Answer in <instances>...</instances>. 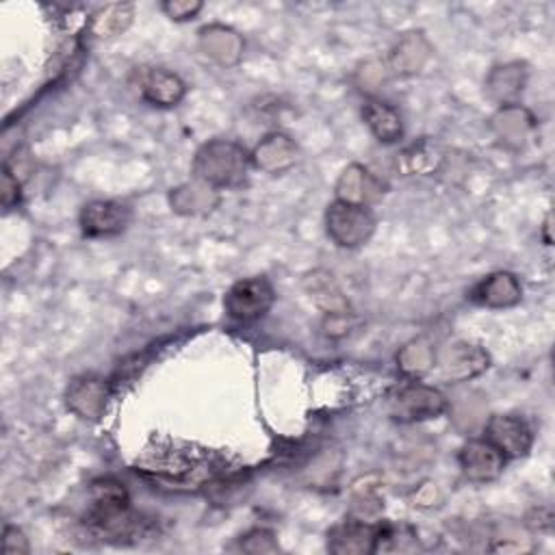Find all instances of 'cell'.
<instances>
[{
	"instance_id": "cell-2",
	"label": "cell",
	"mask_w": 555,
	"mask_h": 555,
	"mask_svg": "<svg viewBox=\"0 0 555 555\" xmlns=\"http://www.w3.org/2000/svg\"><path fill=\"white\" fill-rule=\"evenodd\" d=\"M251 154L234 139H210L202 143L193 156V178L221 189H236L247 182L251 169Z\"/></svg>"
},
{
	"instance_id": "cell-24",
	"label": "cell",
	"mask_w": 555,
	"mask_h": 555,
	"mask_svg": "<svg viewBox=\"0 0 555 555\" xmlns=\"http://www.w3.org/2000/svg\"><path fill=\"white\" fill-rule=\"evenodd\" d=\"M442 160V147L429 139H421L397 154V169L403 176H429L440 169Z\"/></svg>"
},
{
	"instance_id": "cell-19",
	"label": "cell",
	"mask_w": 555,
	"mask_h": 555,
	"mask_svg": "<svg viewBox=\"0 0 555 555\" xmlns=\"http://www.w3.org/2000/svg\"><path fill=\"white\" fill-rule=\"evenodd\" d=\"M527 85V65L520 61H509L494 65L486 76V93L499 106L518 104L520 93Z\"/></svg>"
},
{
	"instance_id": "cell-18",
	"label": "cell",
	"mask_w": 555,
	"mask_h": 555,
	"mask_svg": "<svg viewBox=\"0 0 555 555\" xmlns=\"http://www.w3.org/2000/svg\"><path fill=\"white\" fill-rule=\"evenodd\" d=\"M167 199L173 212L184 217H199V215L212 212L219 206L221 195L215 186L197 178H191L189 182H182L176 189H171Z\"/></svg>"
},
{
	"instance_id": "cell-28",
	"label": "cell",
	"mask_w": 555,
	"mask_h": 555,
	"mask_svg": "<svg viewBox=\"0 0 555 555\" xmlns=\"http://www.w3.org/2000/svg\"><path fill=\"white\" fill-rule=\"evenodd\" d=\"M238 548L245 551V553L258 555V553H278V551H280V544H278L275 535H273L269 529L256 527V529H249L247 533L241 535Z\"/></svg>"
},
{
	"instance_id": "cell-9",
	"label": "cell",
	"mask_w": 555,
	"mask_h": 555,
	"mask_svg": "<svg viewBox=\"0 0 555 555\" xmlns=\"http://www.w3.org/2000/svg\"><path fill=\"white\" fill-rule=\"evenodd\" d=\"M483 438L505 457H525L533 447V431L522 416L516 414H492L483 423Z\"/></svg>"
},
{
	"instance_id": "cell-26",
	"label": "cell",
	"mask_w": 555,
	"mask_h": 555,
	"mask_svg": "<svg viewBox=\"0 0 555 555\" xmlns=\"http://www.w3.org/2000/svg\"><path fill=\"white\" fill-rule=\"evenodd\" d=\"M434 362H436V351L423 338H414L397 351V366L410 379H418L425 373H429L434 369Z\"/></svg>"
},
{
	"instance_id": "cell-8",
	"label": "cell",
	"mask_w": 555,
	"mask_h": 555,
	"mask_svg": "<svg viewBox=\"0 0 555 555\" xmlns=\"http://www.w3.org/2000/svg\"><path fill=\"white\" fill-rule=\"evenodd\" d=\"M440 371V379L444 382H466L481 375L490 366V353L475 343L455 340L444 345L436 353V362Z\"/></svg>"
},
{
	"instance_id": "cell-31",
	"label": "cell",
	"mask_w": 555,
	"mask_h": 555,
	"mask_svg": "<svg viewBox=\"0 0 555 555\" xmlns=\"http://www.w3.org/2000/svg\"><path fill=\"white\" fill-rule=\"evenodd\" d=\"M202 2L197 0H167L160 4L163 13L173 22H189L202 11Z\"/></svg>"
},
{
	"instance_id": "cell-12",
	"label": "cell",
	"mask_w": 555,
	"mask_h": 555,
	"mask_svg": "<svg viewBox=\"0 0 555 555\" xmlns=\"http://www.w3.org/2000/svg\"><path fill=\"white\" fill-rule=\"evenodd\" d=\"M388 186L386 182L373 173L369 167L360 163H351L343 169V173L336 180L334 193L336 199L347 202V204H358V206H373L386 195Z\"/></svg>"
},
{
	"instance_id": "cell-5",
	"label": "cell",
	"mask_w": 555,
	"mask_h": 555,
	"mask_svg": "<svg viewBox=\"0 0 555 555\" xmlns=\"http://www.w3.org/2000/svg\"><path fill=\"white\" fill-rule=\"evenodd\" d=\"M275 304L273 284L264 275H251L234 282L225 297V314L238 323H251L262 319Z\"/></svg>"
},
{
	"instance_id": "cell-15",
	"label": "cell",
	"mask_w": 555,
	"mask_h": 555,
	"mask_svg": "<svg viewBox=\"0 0 555 555\" xmlns=\"http://www.w3.org/2000/svg\"><path fill=\"white\" fill-rule=\"evenodd\" d=\"M197 46L208 56L221 67H232L243 59L245 41L243 37L225 24H208L199 28L197 33Z\"/></svg>"
},
{
	"instance_id": "cell-27",
	"label": "cell",
	"mask_w": 555,
	"mask_h": 555,
	"mask_svg": "<svg viewBox=\"0 0 555 555\" xmlns=\"http://www.w3.org/2000/svg\"><path fill=\"white\" fill-rule=\"evenodd\" d=\"M147 362H150V353H132V356L124 358V360L117 364L115 373L111 375V384H113L115 392H119L124 386L132 384V382L145 371Z\"/></svg>"
},
{
	"instance_id": "cell-23",
	"label": "cell",
	"mask_w": 555,
	"mask_h": 555,
	"mask_svg": "<svg viewBox=\"0 0 555 555\" xmlns=\"http://www.w3.org/2000/svg\"><path fill=\"white\" fill-rule=\"evenodd\" d=\"M304 286L310 295V299L317 304L319 310H323V314H336V312H349L351 304L345 297V293L340 291L338 282L334 280V275L330 271L317 269L312 273L306 275Z\"/></svg>"
},
{
	"instance_id": "cell-14",
	"label": "cell",
	"mask_w": 555,
	"mask_h": 555,
	"mask_svg": "<svg viewBox=\"0 0 555 555\" xmlns=\"http://www.w3.org/2000/svg\"><path fill=\"white\" fill-rule=\"evenodd\" d=\"M505 462L507 460L486 438L466 440L457 453V464L464 477L475 483L494 481L503 473Z\"/></svg>"
},
{
	"instance_id": "cell-32",
	"label": "cell",
	"mask_w": 555,
	"mask_h": 555,
	"mask_svg": "<svg viewBox=\"0 0 555 555\" xmlns=\"http://www.w3.org/2000/svg\"><path fill=\"white\" fill-rule=\"evenodd\" d=\"M2 553H7V555H26V553H30L28 538L24 535L22 529H17L13 525H4V529H2Z\"/></svg>"
},
{
	"instance_id": "cell-33",
	"label": "cell",
	"mask_w": 555,
	"mask_h": 555,
	"mask_svg": "<svg viewBox=\"0 0 555 555\" xmlns=\"http://www.w3.org/2000/svg\"><path fill=\"white\" fill-rule=\"evenodd\" d=\"M548 230H551V217H546V221H544V228H542V232H544V243H546V245H551V236H548Z\"/></svg>"
},
{
	"instance_id": "cell-16",
	"label": "cell",
	"mask_w": 555,
	"mask_h": 555,
	"mask_svg": "<svg viewBox=\"0 0 555 555\" xmlns=\"http://www.w3.org/2000/svg\"><path fill=\"white\" fill-rule=\"evenodd\" d=\"M249 154H251V165L256 169L267 173H282L297 163L299 147L293 137L275 130L264 134Z\"/></svg>"
},
{
	"instance_id": "cell-7",
	"label": "cell",
	"mask_w": 555,
	"mask_h": 555,
	"mask_svg": "<svg viewBox=\"0 0 555 555\" xmlns=\"http://www.w3.org/2000/svg\"><path fill=\"white\" fill-rule=\"evenodd\" d=\"M115 388L111 377L98 373H82L69 379L65 388V405L72 414L85 421H98L104 416Z\"/></svg>"
},
{
	"instance_id": "cell-3",
	"label": "cell",
	"mask_w": 555,
	"mask_h": 555,
	"mask_svg": "<svg viewBox=\"0 0 555 555\" xmlns=\"http://www.w3.org/2000/svg\"><path fill=\"white\" fill-rule=\"evenodd\" d=\"M377 219L369 206L334 199L325 210V232L336 247L358 249L375 234Z\"/></svg>"
},
{
	"instance_id": "cell-30",
	"label": "cell",
	"mask_w": 555,
	"mask_h": 555,
	"mask_svg": "<svg viewBox=\"0 0 555 555\" xmlns=\"http://www.w3.org/2000/svg\"><path fill=\"white\" fill-rule=\"evenodd\" d=\"M356 325V312H336V314H323V334L330 338H343L351 332Z\"/></svg>"
},
{
	"instance_id": "cell-22",
	"label": "cell",
	"mask_w": 555,
	"mask_h": 555,
	"mask_svg": "<svg viewBox=\"0 0 555 555\" xmlns=\"http://www.w3.org/2000/svg\"><path fill=\"white\" fill-rule=\"evenodd\" d=\"M429 52H431V46L423 33H416V30L403 33L401 39L390 50L388 72H395L401 76L416 74L429 59Z\"/></svg>"
},
{
	"instance_id": "cell-4",
	"label": "cell",
	"mask_w": 555,
	"mask_h": 555,
	"mask_svg": "<svg viewBox=\"0 0 555 555\" xmlns=\"http://www.w3.org/2000/svg\"><path fill=\"white\" fill-rule=\"evenodd\" d=\"M449 408V399L434 386L408 382L388 395V414L397 423H418L438 418Z\"/></svg>"
},
{
	"instance_id": "cell-21",
	"label": "cell",
	"mask_w": 555,
	"mask_h": 555,
	"mask_svg": "<svg viewBox=\"0 0 555 555\" xmlns=\"http://www.w3.org/2000/svg\"><path fill=\"white\" fill-rule=\"evenodd\" d=\"M490 121L496 139H501L507 147H520L535 128L533 115L520 104L499 106Z\"/></svg>"
},
{
	"instance_id": "cell-13",
	"label": "cell",
	"mask_w": 555,
	"mask_h": 555,
	"mask_svg": "<svg viewBox=\"0 0 555 555\" xmlns=\"http://www.w3.org/2000/svg\"><path fill=\"white\" fill-rule=\"evenodd\" d=\"M466 297L470 304L481 308H512L522 299V284L512 271H494L473 284Z\"/></svg>"
},
{
	"instance_id": "cell-10",
	"label": "cell",
	"mask_w": 555,
	"mask_h": 555,
	"mask_svg": "<svg viewBox=\"0 0 555 555\" xmlns=\"http://www.w3.org/2000/svg\"><path fill=\"white\" fill-rule=\"evenodd\" d=\"M132 221V210L124 202L91 199L80 208L78 225L87 238H111L121 234Z\"/></svg>"
},
{
	"instance_id": "cell-29",
	"label": "cell",
	"mask_w": 555,
	"mask_h": 555,
	"mask_svg": "<svg viewBox=\"0 0 555 555\" xmlns=\"http://www.w3.org/2000/svg\"><path fill=\"white\" fill-rule=\"evenodd\" d=\"M0 197H2V206L9 210L15 204H20L22 199V182L17 178V173L4 163L2 165V180H0Z\"/></svg>"
},
{
	"instance_id": "cell-25",
	"label": "cell",
	"mask_w": 555,
	"mask_h": 555,
	"mask_svg": "<svg viewBox=\"0 0 555 555\" xmlns=\"http://www.w3.org/2000/svg\"><path fill=\"white\" fill-rule=\"evenodd\" d=\"M132 17H134V7L130 2H113L91 13L87 28H89V35L95 39H113L132 24Z\"/></svg>"
},
{
	"instance_id": "cell-17",
	"label": "cell",
	"mask_w": 555,
	"mask_h": 555,
	"mask_svg": "<svg viewBox=\"0 0 555 555\" xmlns=\"http://www.w3.org/2000/svg\"><path fill=\"white\" fill-rule=\"evenodd\" d=\"M130 507V494L126 486L113 477H100L89 483V507L82 516V525H91L115 516Z\"/></svg>"
},
{
	"instance_id": "cell-1",
	"label": "cell",
	"mask_w": 555,
	"mask_h": 555,
	"mask_svg": "<svg viewBox=\"0 0 555 555\" xmlns=\"http://www.w3.org/2000/svg\"><path fill=\"white\" fill-rule=\"evenodd\" d=\"M134 470L154 488L173 492L208 490L212 483L230 475L228 462L217 451L184 442V440H154L134 462Z\"/></svg>"
},
{
	"instance_id": "cell-11",
	"label": "cell",
	"mask_w": 555,
	"mask_h": 555,
	"mask_svg": "<svg viewBox=\"0 0 555 555\" xmlns=\"http://www.w3.org/2000/svg\"><path fill=\"white\" fill-rule=\"evenodd\" d=\"M379 522L349 516L327 531V551L334 555H369L377 546Z\"/></svg>"
},
{
	"instance_id": "cell-20",
	"label": "cell",
	"mask_w": 555,
	"mask_h": 555,
	"mask_svg": "<svg viewBox=\"0 0 555 555\" xmlns=\"http://www.w3.org/2000/svg\"><path fill=\"white\" fill-rule=\"evenodd\" d=\"M362 119L379 143H397L403 137L401 113L390 102L369 98L362 104Z\"/></svg>"
},
{
	"instance_id": "cell-6",
	"label": "cell",
	"mask_w": 555,
	"mask_h": 555,
	"mask_svg": "<svg viewBox=\"0 0 555 555\" xmlns=\"http://www.w3.org/2000/svg\"><path fill=\"white\" fill-rule=\"evenodd\" d=\"M130 87L145 104L156 108L178 106L186 95V82L176 72L156 65L134 67Z\"/></svg>"
}]
</instances>
